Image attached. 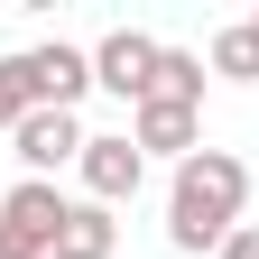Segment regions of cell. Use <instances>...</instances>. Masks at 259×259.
<instances>
[{"mask_svg":"<svg viewBox=\"0 0 259 259\" xmlns=\"http://www.w3.org/2000/svg\"><path fill=\"white\" fill-rule=\"evenodd\" d=\"M241 204H250V167L232 148H194L167 185V241L176 250H222L241 232Z\"/></svg>","mask_w":259,"mask_h":259,"instance_id":"6da1fadb","label":"cell"},{"mask_svg":"<svg viewBox=\"0 0 259 259\" xmlns=\"http://www.w3.org/2000/svg\"><path fill=\"white\" fill-rule=\"evenodd\" d=\"M19 74H28V102H37V111H74L83 93H93V56L65 47V37H47V47L19 56Z\"/></svg>","mask_w":259,"mask_h":259,"instance_id":"7a4b0ae2","label":"cell"},{"mask_svg":"<svg viewBox=\"0 0 259 259\" xmlns=\"http://www.w3.org/2000/svg\"><path fill=\"white\" fill-rule=\"evenodd\" d=\"M93 83L120 93L130 111L148 102V83H157V37H139V28H111L102 47H93Z\"/></svg>","mask_w":259,"mask_h":259,"instance_id":"3957f363","label":"cell"},{"mask_svg":"<svg viewBox=\"0 0 259 259\" xmlns=\"http://www.w3.org/2000/svg\"><path fill=\"white\" fill-rule=\"evenodd\" d=\"M74 167H83V204H130V194H139V176H148V157L139 148H130V139H83V157H74Z\"/></svg>","mask_w":259,"mask_h":259,"instance_id":"277c9868","label":"cell"},{"mask_svg":"<svg viewBox=\"0 0 259 259\" xmlns=\"http://www.w3.org/2000/svg\"><path fill=\"white\" fill-rule=\"evenodd\" d=\"M130 148H139V157H148V148H167L176 167H185V157L204 148V120H194L185 102H157V93H148V102L130 111Z\"/></svg>","mask_w":259,"mask_h":259,"instance_id":"5b68a950","label":"cell"},{"mask_svg":"<svg viewBox=\"0 0 259 259\" xmlns=\"http://www.w3.org/2000/svg\"><path fill=\"white\" fill-rule=\"evenodd\" d=\"M10 148L47 176V167H65V157H83V120H74V111H28V120L10 130Z\"/></svg>","mask_w":259,"mask_h":259,"instance_id":"8992f818","label":"cell"},{"mask_svg":"<svg viewBox=\"0 0 259 259\" xmlns=\"http://www.w3.org/2000/svg\"><path fill=\"white\" fill-rule=\"evenodd\" d=\"M0 222H10V232H28V241H56V222H65V194L47 185V176H28V185H10V204H0Z\"/></svg>","mask_w":259,"mask_h":259,"instance_id":"52a82bcc","label":"cell"},{"mask_svg":"<svg viewBox=\"0 0 259 259\" xmlns=\"http://www.w3.org/2000/svg\"><path fill=\"white\" fill-rule=\"evenodd\" d=\"M56 259H111L120 250V232H111V213L102 204H65V222H56V241H47Z\"/></svg>","mask_w":259,"mask_h":259,"instance_id":"ba28073f","label":"cell"},{"mask_svg":"<svg viewBox=\"0 0 259 259\" xmlns=\"http://www.w3.org/2000/svg\"><path fill=\"white\" fill-rule=\"evenodd\" d=\"M148 93H157V102H185V111H194V102H204V56L157 47V83H148Z\"/></svg>","mask_w":259,"mask_h":259,"instance_id":"9c48e42d","label":"cell"},{"mask_svg":"<svg viewBox=\"0 0 259 259\" xmlns=\"http://www.w3.org/2000/svg\"><path fill=\"white\" fill-rule=\"evenodd\" d=\"M213 74H222V83H259V47H250V28H222V37H213Z\"/></svg>","mask_w":259,"mask_h":259,"instance_id":"30bf717a","label":"cell"},{"mask_svg":"<svg viewBox=\"0 0 259 259\" xmlns=\"http://www.w3.org/2000/svg\"><path fill=\"white\" fill-rule=\"evenodd\" d=\"M28 111H37V102H28V74H19V56H0V130H19Z\"/></svg>","mask_w":259,"mask_h":259,"instance_id":"8fae6325","label":"cell"},{"mask_svg":"<svg viewBox=\"0 0 259 259\" xmlns=\"http://www.w3.org/2000/svg\"><path fill=\"white\" fill-rule=\"evenodd\" d=\"M0 259H47V250L28 241V232H10V222H0Z\"/></svg>","mask_w":259,"mask_h":259,"instance_id":"7c38bea8","label":"cell"},{"mask_svg":"<svg viewBox=\"0 0 259 259\" xmlns=\"http://www.w3.org/2000/svg\"><path fill=\"white\" fill-rule=\"evenodd\" d=\"M222 259H259V222H241V232L222 241Z\"/></svg>","mask_w":259,"mask_h":259,"instance_id":"4fadbf2b","label":"cell"},{"mask_svg":"<svg viewBox=\"0 0 259 259\" xmlns=\"http://www.w3.org/2000/svg\"><path fill=\"white\" fill-rule=\"evenodd\" d=\"M241 28H250V47H259V19H241Z\"/></svg>","mask_w":259,"mask_h":259,"instance_id":"5bb4252c","label":"cell"}]
</instances>
